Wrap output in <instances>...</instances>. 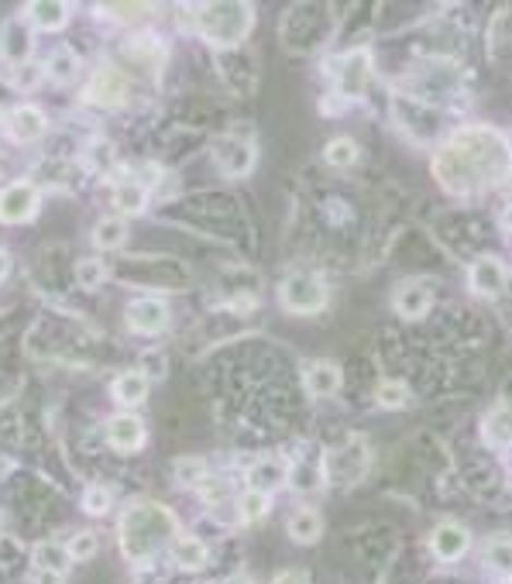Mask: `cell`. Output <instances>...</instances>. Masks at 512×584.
<instances>
[{"label":"cell","mask_w":512,"mask_h":584,"mask_svg":"<svg viewBox=\"0 0 512 584\" xmlns=\"http://www.w3.org/2000/svg\"><path fill=\"white\" fill-rule=\"evenodd\" d=\"M512 176V148L496 128H461L433 155V179L454 196H475Z\"/></svg>","instance_id":"6da1fadb"},{"label":"cell","mask_w":512,"mask_h":584,"mask_svg":"<svg viewBox=\"0 0 512 584\" xmlns=\"http://www.w3.org/2000/svg\"><path fill=\"white\" fill-rule=\"evenodd\" d=\"M179 536L176 512L158 505V502H134L124 509L121 526H118V540L128 560L134 564H145L155 553L169 550Z\"/></svg>","instance_id":"7a4b0ae2"},{"label":"cell","mask_w":512,"mask_h":584,"mask_svg":"<svg viewBox=\"0 0 512 584\" xmlns=\"http://www.w3.org/2000/svg\"><path fill=\"white\" fill-rule=\"evenodd\" d=\"M197 28L200 35L217 45V49H235L254 28V8L251 4H200L197 8Z\"/></svg>","instance_id":"3957f363"},{"label":"cell","mask_w":512,"mask_h":584,"mask_svg":"<svg viewBox=\"0 0 512 584\" xmlns=\"http://www.w3.org/2000/svg\"><path fill=\"white\" fill-rule=\"evenodd\" d=\"M368 464H371L368 443L361 437H347L341 448L328 451V457H323V481L334 488H355L368 475Z\"/></svg>","instance_id":"277c9868"},{"label":"cell","mask_w":512,"mask_h":584,"mask_svg":"<svg viewBox=\"0 0 512 584\" xmlns=\"http://www.w3.org/2000/svg\"><path fill=\"white\" fill-rule=\"evenodd\" d=\"M278 299H283V307L289 313H299V317H310V313H320L328 307V283L317 275V272H307V269H296L283 278V286H278Z\"/></svg>","instance_id":"5b68a950"},{"label":"cell","mask_w":512,"mask_h":584,"mask_svg":"<svg viewBox=\"0 0 512 584\" xmlns=\"http://www.w3.org/2000/svg\"><path fill=\"white\" fill-rule=\"evenodd\" d=\"M371 52L368 49H352V52H341L328 62V73H331V83L337 90L341 100H358L361 93L368 90V80H371Z\"/></svg>","instance_id":"8992f818"},{"label":"cell","mask_w":512,"mask_h":584,"mask_svg":"<svg viewBox=\"0 0 512 584\" xmlns=\"http://www.w3.org/2000/svg\"><path fill=\"white\" fill-rule=\"evenodd\" d=\"M41 193L32 182H11L8 190H0V221L4 224H25L38 214Z\"/></svg>","instance_id":"52a82bcc"},{"label":"cell","mask_w":512,"mask_h":584,"mask_svg":"<svg viewBox=\"0 0 512 584\" xmlns=\"http://www.w3.org/2000/svg\"><path fill=\"white\" fill-rule=\"evenodd\" d=\"M509 286V269L496 259V254H481L468 269V289L478 299H499Z\"/></svg>","instance_id":"ba28073f"},{"label":"cell","mask_w":512,"mask_h":584,"mask_svg":"<svg viewBox=\"0 0 512 584\" xmlns=\"http://www.w3.org/2000/svg\"><path fill=\"white\" fill-rule=\"evenodd\" d=\"M427 547L440 564H457V560L472 550V533L461 523H440V526H433Z\"/></svg>","instance_id":"9c48e42d"},{"label":"cell","mask_w":512,"mask_h":584,"mask_svg":"<svg viewBox=\"0 0 512 584\" xmlns=\"http://www.w3.org/2000/svg\"><path fill=\"white\" fill-rule=\"evenodd\" d=\"M124 320L134 334H158V331H166V323H169V307L158 296H142L128 302Z\"/></svg>","instance_id":"30bf717a"},{"label":"cell","mask_w":512,"mask_h":584,"mask_svg":"<svg viewBox=\"0 0 512 584\" xmlns=\"http://www.w3.org/2000/svg\"><path fill=\"white\" fill-rule=\"evenodd\" d=\"M214 155H217V166H221L224 176H235L238 179V176H248L254 169V145L248 142V138H241V134L221 138Z\"/></svg>","instance_id":"8fae6325"},{"label":"cell","mask_w":512,"mask_h":584,"mask_svg":"<svg viewBox=\"0 0 512 584\" xmlns=\"http://www.w3.org/2000/svg\"><path fill=\"white\" fill-rule=\"evenodd\" d=\"M83 97L90 104H100V107H121L128 100V80L114 65H104V69L93 73Z\"/></svg>","instance_id":"7c38bea8"},{"label":"cell","mask_w":512,"mask_h":584,"mask_svg":"<svg viewBox=\"0 0 512 584\" xmlns=\"http://www.w3.org/2000/svg\"><path fill=\"white\" fill-rule=\"evenodd\" d=\"M28 52H32V25H25V17H8L0 25V59L17 69L32 62Z\"/></svg>","instance_id":"4fadbf2b"},{"label":"cell","mask_w":512,"mask_h":584,"mask_svg":"<svg viewBox=\"0 0 512 584\" xmlns=\"http://www.w3.org/2000/svg\"><path fill=\"white\" fill-rule=\"evenodd\" d=\"M341 365L334 361H313L302 368V385H307L310 400H331L341 392Z\"/></svg>","instance_id":"5bb4252c"},{"label":"cell","mask_w":512,"mask_h":584,"mask_svg":"<svg viewBox=\"0 0 512 584\" xmlns=\"http://www.w3.org/2000/svg\"><path fill=\"white\" fill-rule=\"evenodd\" d=\"M107 440L114 451H124V454L142 451L145 448V424L131 413H121L107 424Z\"/></svg>","instance_id":"9a60e30c"},{"label":"cell","mask_w":512,"mask_h":584,"mask_svg":"<svg viewBox=\"0 0 512 584\" xmlns=\"http://www.w3.org/2000/svg\"><path fill=\"white\" fill-rule=\"evenodd\" d=\"M4 128L14 142H38L45 128H49V121H45V114L38 107H14L4 117Z\"/></svg>","instance_id":"2e32d148"},{"label":"cell","mask_w":512,"mask_h":584,"mask_svg":"<svg viewBox=\"0 0 512 584\" xmlns=\"http://www.w3.org/2000/svg\"><path fill=\"white\" fill-rule=\"evenodd\" d=\"M481 437L488 448H512V403H496L481 419Z\"/></svg>","instance_id":"e0dca14e"},{"label":"cell","mask_w":512,"mask_h":584,"mask_svg":"<svg viewBox=\"0 0 512 584\" xmlns=\"http://www.w3.org/2000/svg\"><path fill=\"white\" fill-rule=\"evenodd\" d=\"M481 564L492 574H499L502 581H512V533L488 536L481 547Z\"/></svg>","instance_id":"ac0fdd59"},{"label":"cell","mask_w":512,"mask_h":584,"mask_svg":"<svg viewBox=\"0 0 512 584\" xmlns=\"http://www.w3.org/2000/svg\"><path fill=\"white\" fill-rule=\"evenodd\" d=\"M289 481V464L275 461V457H265V461H254L248 467V488H254V492H275L278 485Z\"/></svg>","instance_id":"d6986e66"},{"label":"cell","mask_w":512,"mask_h":584,"mask_svg":"<svg viewBox=\"0 0 512 584\" xmlns=\"http://www.w3.org/2000/svg\"><path fill=\"white\" fill-rule=\"evenodd\" d=\"M25 14H28V25L41 28V32H59V28H66L73 8H69L66 0H35V4L25 8Z\"/></svg>","instance_id":"ffe728a7"},{"label":"cell","mask_w":512,"mask_h":584,"mask_svg":"<svg viewBox=\"0 0 512 584\" xmlns=\"http://www.w3.org/2000/svg\"><path fill=\"white\" fill-rule=\"evenodd\" d=\"M430 302H433V296H430V289L424 283H403L400 289H395L392 307H395V313L406 317V320H420L430 310Z\"/></svg>","instance_id":"44dd1931"},{"label":"cell","mask_w":512,"mask_h":584,"mask_svg":"<svg viewBox=\"0 0 512 584\" xmlns=\"http://www.w3.org/2000/svg\"><path fill=\"white\" fill-rule=\"evenodd\" d=\"M172 553V564L179 571H203L206 560H211V550H206V544L200 540V536H176V544L169 547Z\"/></svg>","instance_id":"7402d4cb"},{"label":"cell","mask_w":512,"mask_h":584,"mask_svg":"<svg viewBox=\"0 0 512 584\" xmlns=\"http://www.w3.org/2000/svg\"><path fill=\"white\" fill-rule=\"evenodd\" d=\"M286 529H289V540H296L299 547H310L323 536V516L317 509H296Z\"/></svg>","instance_id":"603a6c76"},{"label":"cell","mask_w":512,"mask_h":584,"mask_svg":"<svg viewBox=\"0 0 512 584\" xmlns=\"http://www.w3.org/2000/svg\"><path fill=\"white\" fill-rule=\"evenodd\" d=\"M110 392L121 406H138V403H145V395H148V376L145 371H124V376L114 379Z\"/></svg>","instance_id":"cb8c5ba5"},{"label":"cell","mask_w":512,"mask_h":584,"mask_svg":"<svg viewBox=\"0 0 512 584\" xmlns=\"http://www.w3.org/2000/svg\"><path fill=\"white\" fill-rule=\"evenodd\" d=\"M114 210L118 214H124V217H134V214H142V210L148 206V190L142 182H131V179H124V182H118L114 186Z\"/></svg>","instance_id":"d4e9b609"},{"label":"cell","mask_w":512,"mask_h":584,"mask_svg":"<svg viewBox=\"0 0 512 584\" xmlns=\"http://www.w3.org/2000/svg\"><path fill=\"white\" fill-rule=\"evenodd\" d=\"M45 73H49V80H56V83H73L80 73V56L62 45V49H56L49 56V62H45Z\"/></svg>","instance_id":"484cf974"},{"label":"cell","mask_w":512,"mask_h":584,"mask_svg":"<svg viewBox=\"0 0 512 584\" xmlns=\"http://www.w3.org/2000/svg\"><path fill=\"white\" fill-rule=\"evenodd\" d=\"M358 155H361V148L355 138H334V142L323 148V162H328L331 169H352Z\"/></svg>","instance_id":"4316f807"},{"label":"cell","mask_w":512,"mask_h":584,"mask_svg":"<svg viewBox=\"0 0 512 584\" xmlns=\"http://www.w3.org/2000/svg\"><path fill=\"white\" fill-rule=\"evenodd\" d=\"M69 564H73V557H69V547H59V544H38V547H35V568H38V571L66 574Z\"/></svg>","instance_id":"83f0119b"},{"label":"cell","mask_w":512,"mask_h":584,"mask_svg":"<svg viewBox=\"0 0 512 584\" xmlns=\"http://www.w3.org/2000/svg\"><path fill=\"white\" fill-rule=\"evenodd\" d=\"M128 241V224L121 217H104L97 227H93V245L97 248H121Z\"/></svg>","instance_id":"f1b7e54d"},{"label":"cell","mask_w":512,"mask_h":584,"mask_svg":"<svg viewBox=\"0 0 512 584\" xmlns=\"http://www.w3.org/2000/svg\"><path fill=\"white\" fill-rule=\"evenodd\" d=\"M269 509H272V496L254 492V488H248V492H241V499H238L241 523H262L269 516Z\"/></svg>","instance_id":"f546056e"},{"label":"cell","mask_w":512,"mask_h":584,"mask_svg":"<svg viewBox=\"0 0 512 584\" xmlns=\"http://www.w3.org/2000/svg\"><path fill=\"white\" fill-rule=\"evenodd\" d=\"M409 389L403 382H395V379H385L376 385V406L379 409H406L409 406Z\"/></svg>","instance_id":"4dcf8cb0"},{"label":"cell","mask_w":512,"mask_h":584,"mask_svg":"<svg viewBox=\"0 0 512 584\" xmlns=\"http://www.w3.org/2000/svg\"><path fill=\"white\" fill-rule=\"evenodd\" d=\"M176 481L179 485H190V488H200L206 481V464L200 457H182L176 461Z\"/></svg>","instance_id":"1f68e13d"},{"label":"cell","mask_w":512,"mask_h":584,"mask_svg":"<svg viewBox=\"0 0 512 584\" xmlns=\"http://www.w3.org/2000/svg\"><path fill=\"white\" fill-rule=\"evenodd\" d=\"M110 505H114V496L104 485H90L83 492V512H90V516H107Z\"/></svg>","instance_id":"d6a6232c"},{"label":"cell","mask_w":512,"mask_h":584,"mask_svg":"<svg viewBox=\"0 0 512 584\" xmlns=\"http://www.w3.org/2000/svg\"><path fill=\"white\" fill-rule=\"evenodd\" d=\"M104 278H107V269H104V262H97V259H83V262L76 265V283H80L83 289L104 286Z\"/></svg>","instance_id":"836d02e7"},{"label":"cell","mask_w":512,"mask_h":584,"mask_svg":"<svg viewBox=\"0 0 512 584\" xmlns=\"http://www.w3.org/2000/svg\"><path fill=\"white\" fill-rule=\"evenodd\" d=\"M45 76V69L38 62H25V65H17L14 69V86L17 90H35Z\"/></svg>","instance_id":"e575fe53"},{"label":"cell","mask_w":512,"mask_h":584,"mask_svg":"<svg viewBox=\"0 0 512 584\" xmlns=\"http://www.w3.org/2000/svg\"><path fill=\"white\" fill-rule=\"evenodd\" d=\"M97 553V536L93 533H76L73 540H69V557L73 560H90Z\"/></svg>","instance_id":"d590c367"},{"label":"cell","mask_w":512,"mask_h":584,"mask_svg":"<svg viewBox=\"0 0 512 584\" xmlns=\"http://www.w3.org/2000/svg\"><path fill=\"white\" fill-rule=\"evenodd\" d=\"M100 14L107 17H121V21H134V17H142L145 8L142 4H110V8H100Z\"/></svg>","instance_id":"8d00e7d4"},{"label":"cell","mask_w":512,"mask_h":584,"mask_svg":"<svg viewBox=\"0 0 512 584\" xmlns=\"http://www.w3.org/2000/svg\"><path fill=\"white\" fill-rule=\"evenodd\" d=\"M272 584H310V577L302 571H283V574H275Z\"/></svg>","instance_id":"74e56055"},{"label":"cell","mask_w":512,"mask_h":584,"mask_svg":"<svg viewBox=\"0 0 512 584\" xmlns=\"http://www.w3.org/2000/svg\"><path fill=\"white\" fill-rule=\"evenodd\" d=\"M8 272H11V254H8L4 248H0V283H4V278H8Z\"/></svg>","instance_id":"f35d334b"},{"label":"cell","mask_w":512,"mask_h":584,"mask_svg":"<svg viewBox=\"0 0 512 584\" xmlns=\"http://www.w3.org/2000/svg\"><path fill=\"white\" fill-rule=\"evenodd\" d=\"M38 584H62V574H52V571H38Z\"/></svg>","instance_id":"ab89813d"},{"label":"cell","mask_w":512,"mask_h":584,"mask_svg":"<svg viewBox=\"0 0 512 584\" xmlns=\"http://www.w3.org/2000/svg\"><path fill=\"white\" fill-rule=\"evenodd\" d=\"M227 584H254V581H251V577H230Z\"/></svg>","instance_id":"60d3db41"},{"label":"cell","mask_w":512,"mask_h":584,"mask_svg":"<svg viewBox=\"0 0 512 584\" xmlns=\"http://www.w3.org/2000/svg\"><path fill=\"white\" fill-rule=\"evenodd\" d=\"M505 224H509V230H512V206L505 210Z\"/></svg>","instance_id":"b9f144b4"}]
</instances>
